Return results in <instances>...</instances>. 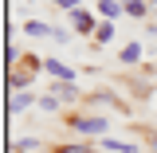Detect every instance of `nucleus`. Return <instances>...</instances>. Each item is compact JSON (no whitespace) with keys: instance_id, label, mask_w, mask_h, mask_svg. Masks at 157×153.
I'll list each match as a JSON object with an SVG mask.
<instances>
[{"instance_id":"obj_1","label":"nucleus","mask_w":157,"mask_h":153,"mask_svg":"<svg viewBox=\"0 0 157 153\" xmlns=\"http://www.w3.org/2000/svg\"><path fill=\"white\" fill-rule=\"evenodd\" d=\"M75 130L78 134H102V130H110V122L106 118H75Z\"/></svg>"},{"instance_id":"obj_2","label":"nucleus","mask_w":157,"mask_h":153,"mask_svg":"<svg viewBox=\"0 0 157 153\" xmlns=\"http://www.w3.org/2000/svg\"><path fill=\"white\" fill-rule=\"evenodd\" d=\"M71 28L82 32V36H86V32H98V28H94V16H90V12H78V8H75V16H71Z\"/></svg>"},{"instance_id":"obj_3","label":"nucleus","mask_w":157,"mask_h":153,"mask_svg":"<svg viewBox=\"0 0 157 153\" xmlns=\"http://www.w3.org/2000/svg\"><path fill=\"white\" fill-rule=\"evenodd\" d=\"M98 12H102V16L110 20V24H114V16H122L126 8H122V4H114V0H98Z\"/></svg>"},{"instance_id":"obj_4","label":"nucleus","mask_w":157,"mask_h":153,"mask_svg":"<svg viewBox=\"0 0 157 153\" xmlns=\"http://www.w3.org/2000/svg\"><path fill=\"white\" fill-rule=\"evenodd\" d=\"M43 67H47V71H51V75H55V78H75V71H71V67H63L59 59H47Z\"/></svg>"},{"instance_id":"obj_5","label":"nucleus","mask_w":157,"mask_h":153,"mask_svg":"<svg viewBox=\"0 0 157 153\" xmlns=\"http://www.w3.org/2000/svg\"><path fill=\"white\" fill-rule=\"evenodd\" d=\"M24 32H28V36H51V39H55V28H47V24H36V20H28V24H24Z\"/></svg>"},{"instance_id":"obj_6","label":"nucleus","mask_w":157,"mask_h":153,"mask_svg":"<svg viewBox=\"0 0 157 153\" xmlns=\"http://www.w3.org/2000/svg\"><path fill=\"white\" fill-rule=\"evenodd\" d=\"M28 102H32V94H24V90H20V94H12V98H8V110L16 114V110H24V106H28Z\"/></svg>"},{"instance_id":"obj_7","label":"nucleus","mask_w":157,"mask_h":153,"mask_svg":"<svg viewBox=\"0 0 157 153\" xmlns=\"http://www.w3.org/2000/svg\"><path fill=\"white\" fill-rule=\"evenodd\" d=\"M102 145H106V149H114V153H137V145H130V141H110V137H106Z\"/></svg>"},{"instance_id":"obj_8","label":"nucleus","mask_w":157,"mask_h":153,"mask_svg":"<svg viewBox=\"0 0 157 153\" xmlns=\"http://www.w3.org/2000/svg\"><path fill=\"white\" fill-rule=\"evenodd\" d=\"M122 59H126V63H137V59H141V43H130V47H122Z\"/></svg>"},{"instance_id":"obj_9","label":"nucleus","mask_w":157,"mask_h":153,"mask_svg":"<svg viewBox=\"0 0 157 153\" xmlns=\"http://www.w3.org/2000/svg\"><path fill=\"white\" fill-rule=\"evenodd\" d=\"M110 36H114V24H98V43H110Z\"/></svg>"},{"instance_id":"obj_10","label":"nucleus","mask_w":157,"mask_h":153,"mask_svg":"<svg viewBox=\"0 0 157 153\" xmlns=\"http://www.w3.org/2000/svg\"><path fill=\"white\" fill-rule=\"evenodd\" d=\"M126 12H130V16H145V4H141V0H126Z\"/></svg>"},{"instance_id":"obj_11","label":"nucleus","mask_w":157,"mask_h":153,"mask_svg":"<svg viewBox=\"0 0 157 153\" xmlns=\"http://www.w3.org/2000/svg\"><path fill=\"white\" fill-rule=\"evenodd\" d=\"M78 153H94V149H78Z\"/></svg>"}]
</instances>
